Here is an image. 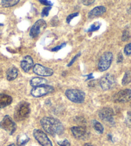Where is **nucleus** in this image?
Instances as JSON below:
<instances>
[{
	"label": "nucleus",
	"mask_w": 131,
	"mask_h": 146,
	"mask_svg": "<svg viewBox=\"0 0 131 146\" xmlns=\"http://www.w3.org/2000/svg\"><path fill=\"white\" fill-rule=\"evenodd\" d=\"M34 66V61L30 55L25 56L21 61V68L24 72H28Z\"/></svg>",
	"instance_id": "nucleus-14"
},
{
	"label": "nucleus",
	"mask_w": 131,
	"mask_h": 146,
	"mask_svg": "<svg viewBox=\"0 0 131 146\" xmlns=\"http://www.w3.org/2000/svg\"><path fill=\"white\" fill-rule=\"evenodd\" d=\"M54 92V88L49 85H42L38 87L33 88L30 94L34 97L39 98L45 96Z\"/></svg>",
	"instance_id": "nucleus-5"
},
{
	"label": "nucleus",
	"mask_w": 131,
	"mask_h": 146,
	"mask_svg": "<svg viewBox=\"0 0 131 146\" xmlns=\"http://www.w3.org/2000/svg\"><path fill=\"white\" fill-rule=\"evenodd\" d=\"M17 75H18V70L17 68L14 66H12L9 68L7 72V79L9 81H12L16 79Z\"/></svg>",
	"instance_id": "nucleus-18"
},
{
	"label": "nucleus",
	"mask_w": 131,
	"mask_h": 146,
	"mask_svg": "<svg viewBox=\"0 0 131 146\" xmlns=\"http://www.w3.org/2000/svg\"><path fill=\"white\" fill-rule=\"evenodd\" d=\"M41 124L45 131L52 136L62 135L64 131V125L61 122L55 118L43 117L41 120Z\"/></svg>",
	"instance_id": "nucleus-1"
},
{
	"label": "nucleus",
	"mask_w": 131,
	"mask_h": 146,
	"mask_svg": "<svg viewBox=\"0 0 131 146\" xmlns=\"http://www.w3.org/2000/svg\"><path fill=\"white\" fill-rule=\"evenodd\" d=\"M124 54L126 55H130L131 54V43H128L125 46Z\"/></svg>",
	"instance_id": "nucleus-28"
},
{
	"label": "nucleus",
	"mask_w": 131,
	"mask_h": 146,
	"mask_svg": "<svg viewBox=\"0 0 131 146\" xmlns=\"http://www.w3.org/2000/svg\"><path fill=\"white\" fill-rule=\"evenodd\" d=\"M91 124H92L93 128H94L95 130L97 133H99V134H102V133H104V126L102 125L101 123L97 121V120H92Z\"/></svg>",
	"instance_id": "nucleus-20"
},
{
	"label": "nucleus",
	"mask_w": 131,
	"mask_h": 146,
	"mask_svg": "<svg viewBox=\"0 0 131 146\" xmlns=\"http://www.w3.org/2000/svg\"><path fill=\"white\" fill-rule=\"evenodd\" d=\"M79 15V12H75V13H73V14H69L68 16H67L66 17V22L67 23H70V22H71V20L74 18V17H77Z\"/></svg>",
	"instance_id": "nucleus-27"
},
{
	"label": "nucleus",
	"mask_w": 131,
	"mask_h": 146,
	"mask_svg": "<svg viewBox=\"0 0 131 146\" xmlns=\"http://www.w3.org/2000/svg\"><path fill=\"white\" fill-rule=\"evenodd\" d=\"M1 5L4 8L13 7L19 3V0H3L1 1Z\"/></svg>",
	"instance_id": "nucleus-21"
},
{
	"label": "nucleus",
	"mask_w": 131,
	"mask_h": 146,
	"mask_svg": "<svg viewBox=\"0 0 131 146\" xmlns=\"http://www.w3.org/2000/svg\"><path fill=\"white\" fill-rule=\"evenodd\" d=\"M86 76L88 77L87 79V80H89V79H93V74H89V75H86Z\"/></svg>",
	"instance_id": "nucleus-35"
},
{
	"label": "nucleus",
	"mask_w": 131,
	"mask_h": 146,
	"mask_svg": "<svg viewBox=\"0 0 131 146\" xmlns=\"http://www.w3.org/2000/svg\"><path fill=\"white\" fill-rule=\"evenodd\" d=\"M39 3H42V5H45L49 6V7H50V5H53L52 2L50 1H42V0H40Z\"/></svg>",
	"instance_id": "nucleus-34"
},
{
	"label": "nucleus",
	"mask_w": 131,
	"mask_h": 146,
	"mask_svg": "<svg viewBox=\"0 0 131 146\" xmlns=\"http://www.w3.org/2000/svg\"><path fill=\"white\" fill-rule=\"evenodd\" d=\"M80 55H81V53L80 52V53H79V54H77L76 55H75V56L71 60V61L69 62L68 64H67V66L69 67V66H72L73 64H74V62L77 61V59H78V58L80 56Z\"/></svg>",
	"instance_id": "nucleus-31"
},
{
	"label": "nucleus",
	"mask_w": 131,
	"mask_h": 146,
	"mask_svg": "<svg viewBox=\"0 0 131 146\" xmlns=\"http://www.w3.org/2000/svg\"><path fill=\"white\" fill-rule=\"evenodd\" d=\"M116 83V81L114 76L110 74L105 75L100 80V87L104 91H107V90L113 88L115 86Z\"/></svg>",
	"instance_id": "nucleus-6"
},
{
	"label": "nucleus",
	"mask_w": 131,
	"mask_h": 146,
	"mask_svg": "<svg viewBox=\"0 0 131 146\" xmlns=\"http://www.w3.org/2000/svg\"><path fill=\"white\" fill-rule=\"evenodd\" d=\"M66 46V43L64 42V43H62L60 45H58V46L53 48L51 50V51L52 52H58V51H59L60 50L63 48H64Z\"/></svg>",
	"instance_id": "nucleus-29"
},
{
	"label": "nucleus",
	"mask_w": 131,
	"mask_h": 146,
	"mask_svg": "<svg viewBox=\"0 0 131 146\" xmlns=\"http://www.w3.org/2000/svg\"><path fill=\"white\" fill-rule=\"evenodd\" d=\"M95 0H86V1H82V3L84 5L89 6L92 5L93 3H95Z\"/></svg>",
	"instance_id": "nucleus-33"
},
{
	"label": "nucleus",
	"mask_w": 131,
	"mask_h": 146,
	"mask_svg": "<svg viewBox=\"0 0 131 146\" xmlns=\"http://www.w3.org/2000/svg\"><path fill=\"white\" fill-rule=\"evenodd\" d=\"M0 74H1V70H0Z\"/></svg>",
	"instance_id": "nucleus-40"
},
{
	"label": "nucleus",
	"mask_w": 131,
	"mask_h": 146,
	"mask_svg": "<svg viewBox=\"0 0 131 146\" xmlns=\"http://www.w3.org/2000/svg\"><path fill=\"white\" fill-rule=\"evenodd\" d=\"M30 140L29 137L26 134L19 135L17 137V145L24 146Z\"/></svg>",
	"instance_id": "nucleus-19"
},
{
	"label": "nucleus",
	"mask_w": 131,
	"mask_h": 146,
	"mask_svg": "<svg viewBox=\"0 0 131 146\" xmlns=\"http://www.w3.org/2000/svg\"><path fill=\"white\" fill-rule=\"evenodd\" d=\"M130 32L128 31V30H125L123 32L122 34V40L123 41H127L130 38Z\"/></svg>",
	"instance_id": "nucleus-24"
},
{
	"label": "nucleus",
	"mask_w": 131,
	"mask_h": 146,
	"mask_svg": "<svg viewBox=\"0 0 131 146\" xmlns=\"http://www.w3.org/2000/svg\"><path fill=\"white\" fill-rule=\"evenodd\" d=\"M128 13H131V5L130 6V8L128 9Z\"/></svg>",
	"instance_id": "nucleus-38"
},
{
	"label": "nucleus",
	"mask_w": 131,
	"mask_h": 146,
	"mask_svg": "<svg viewBox=\"0 0 131 146\" xmlns=\"http://www.w3.org/2000/svg\"><path fill=\"white\" fill-rule=\"evenodd\" d=\"M84 146H94V145H92L91 143H85Z\"/></svg>",
	"instance_id": "nucleus-37"
},
{
	"label": "nucleus",
	"mask_w": 131,
	"mask_h": 146,
	"mask_svg": "<svg viewBox=\"0 0 131 146\" xmlns=\"http://www.w3.org/2000/svg\"><path fill=\"white\" fill-rule=\"evenodd\" d=\"M48 82V80L42 77H34L30 80V84L33 88L40 86L46 85Z\"/></svg>",
	"instance_id": "nucleus-17"
},
{
	"label": "nucleus",
	"mask_w": 131,
	"mask_h": 146,
	"mask_svg": "<svg viewBox=\"0 0 131 146\" xmlns=\"http://www.w3.org/2000/svg\"><path fill=\"white\" fill-rule=\"evenodd\" d=\"M107 11V9L104 6H98L93 9L88 13V17L89 19H93L95 17L102 16Z\"/></svg>",
	"instance_id": "nucleus-15"
},
{
	"label": "nucleus",
	"mask_w": 131,
	"mask_h": 146,
	"mask_svg": "<svg viewBox=\"0 0 131 146\" xmlns=\"http://www.w3.org/2000/svg\"><path fill=\"white\" fill-rule=\"evenodd\" d=\"M107 138H108V139H109V140H110V141L112 140V137L111 135H107Z\"/></svg>",
	"instance_id": "nucleus-36"
},
{
	"label": "nucleus",
	"mask_w": 131,
	"mask_h": 146,
	"mask_svg": "<svg viewBox=\"0 0 131 146\" xmlns=\"http://www.w3.org/2000/svg\"><path fill=\"white\" fill-rule=\"evenodd\" d=\"M130 107H131V104H130Z\"/></svg>",
	"instance_id": "nucleus-41"
},
{
	"label": "nucleus",
	"mask_w": 131,
	"mask_h": 146,
	"mask_svg": "<svg viewBox=\"0 0 131 146\" xmlns=\"http://www.w3.org/2000/svg\"><path fill=\"white\" fill-rule=\"evenodd\" d=\"M71 131L74 137L77 139L84 140L88 136L86 128L84 126H73L71 128Z\"/></svg>",
	"instance_id": "nucleus-13"
},
{
	"label": "nucleus",
	"mask_w": 131,
	"mask_h": 146,
	"mask_svg": "<svg viewBox=\"0 0 131 146\" xmlns=\"http://www.w3.org/2000/svg\"><path fill=\"white\" fill-rule=\"evenodd\" d=\"M131 82V71L130 70H127L125 73L124 76H123L122 80V84L123 86L127 85L129 84Z\"/></svg>",
	"instance_id": "nucleus-22"
},
{
	"label": "nucleus",
	"mask_w": 131,
	"mask_h": 146,
	"mask_svg": "<svg viewBox=\"0 0 131 146\" xmlns=\"http://www.w3.org/2000/svg\"><path fill=\"white\" fill-rule=\"evenodd\" d=\"M112 100L116 103H125L131 100V90L125 89L121 90L116 94L112 97Z\"/></svg>",
	"instance_id": "nucleus-11"
},
{
	"label": "nucleus",
	"mask_w": 131,
	"mask_h": 146,
	"mask_svg": "<svg viewBox=\"0 0 131 146\" xmlns=\"http://www.w3.org/2000/svg\"><path fill=\"white\" fill-rule=\"evenodd\" d=\"M125 124L127 126L131 128V111H128L125 119Z\"/></svg>",
	"instance_id": "nucleus-25"
},
{
	"label": "nucleus",
	"mask_w": 131,
	"mask_h": 146,
	"mask_svg": "<svg viewBox=\"0 0 131 146\" xmlns=\"http://www.w3.org/2000/svg\"><path fill=\"white\" fill-rule=\"evenodd\" d=\"M8 146H16V145H15L14 143H12V144H10Z\"/></svg>",
	"instance_id": "nucleus-39"
},
{
	"label": "nucleus",
	"mask_w": 131,
	"mask_h": 146,
	"mask_svg": "<svg viewBox=\"0 0 131 146\" xmlns=\"http://www.w3.org/2000/svg\"><path fill=\"white\" fill-rule=\"evenodd\" d=\"M65 95L70 101L76 104H81L84 101L85 94L82 90L77 89H68L65 92Z\"/></svg>",
	"instance_id": "nucleus-3"
},
{
	"label": "nucleus",
	"mask_w": 131,
	"mask_h": 146,
	"mask_svg": "<svg viewBox=\"0 0 131 146\" xmlns=\"http://www.w3.org/2000/svg\"><path fill=\"white\" fill-rule=\"evenodd\" d=\"M114 111L112 108H104L100 110L98 113L99 118L104 122L110 124H114Z\"/></svg>",
	"instance_id": "nucleus-10"
},
{
	"label": "nucleus",
	"mask_w": 131,
	"mask_h": 146,
	"mask_svg": "<svg viewBox=\"0 0 131 146\" xmlns=\"http://www.w3.org/2000/svg\"><path fill=\"white\" fill-rule=\"evenodd\" d=\"M0 127L8 132L10 135H12L16 130V124L9 115H5L0 122Z\"/></svg>",
	"instance_id": "nucleus-7"
},
{
	"label": "nucleus",
	"mask_w": 131,
	"mask_h": 146,
	"mask_svg": "<svg viewBox=\"0 0 131 146\" xmlns=\"http://www.w3.org/2000/svg\"><path fill=\"white\" fill-rule=\"evenodd\" d=\"M30 113V104L26 101L19 103L14 111V119L17 121H22L28 117Z\"/></svg>",
	"instance_id": "nucleus-2"
},
{
	"label": "nucleus",
	"mask_w": 131,
	"mask_h": 146,
	"mask_svg": "<svg viewBox=\"0 0 131 146\" xmlns=\"http://www.w3.org/2000/svg\"><path fill=\"white\" fill-rule=\"evenodd\" d=\"M113 59L112 52H106L102 55L98 64V68L100 72H105L109 68Z\"/></svg>",
	"instance_id": "nucleus-4"
},
{
	"label": "nucleus",
	"mask_w": 131,
	"mask_h": 146,
	"mask_svg": "<svg viewBox=\"0 0 131 146\" xmlns=\"http://www.w3.org/2000/svg\"><path fill=\"white\" fill-rule=\"evenodd\" d=\"M46 28V23L44 19H39L32 27L30 31V36L32 38H36Z\"/></svg>",
	"instance_id": "nucleus-8"
},
{
	"label": "nucleus",
	"mask_w": 131,
	"mask_h": 146,
	"mask_svg": "<svg viewBox=\"0 0 131 146\" xmlns=\"http://www.w3.org/2000/svg\"><path fill=\"white\" fill-rule=\"evenodd\" d=\"M12 102V98L10 95L0 94V110L8 106Z\"/></svg>",
	"instance_id": "nucleus-16"
},
{
	"label": "nucleus",
	"mask_w": 131,
	"mask_h": 146,
	"mask_svg": "<svg viewBox=\"0 0 131 146\" xmlns=\"http://www.w3.org/2000/svg\"><path fill=\"white\" fill-rule=\"evenodd\" d=\"M102 24L100 23L99 22H96L95 23H93L92 25H91V27L88 29L87 31V32H93L97 31L100 29V28L101 27Z\"/></svg>",
	"instance_id": "nucleus-23"
},
{
	"label": "nucleus",
	"mask_w": 131,
	"mask_h": 146,
	"mask_svg": "<svg viewBox=\"0 0 131 146\" xmlns=\"http://www.w3.org/2000/svg\"><path fill=\"white\" fill-rule=\"evenodd\" d=\"M57 143H58V145L60 146H70L71 145L67 139H64L62 141H60V142H58Z\"/></svg>",
	"instance_id": "nucleus-30"
},
{
	"label": "nucleus",
	"mask_w": 131,
	"mask_h": 146,
	"mask_svg": "<svg viewBox=\"0 0 131 146\" xmlns=\"http://www.w3.org/2000/svg\"><path fill=\"white\" fill-rule=\"evenodd\" d=\"M33 71L36 74L42 77H49L54 74V70L52 69L45 67L40 64H35L33 68Z\"/></svg>",
	"instance_id": "nucleus-12"
},
{
	"label": "nucleus",
	"mask_w": 131,
	"mask_h": 146,
	"mask_svg": "<svg viewBox=\"0 0 131 146\" xmlns=\"http://www.w3.org/2000/svg\"><path fill=\"white\" fill-rule=\"evenodd\" d=\"M52 7H44V8L42 9V12H41V16L42 17H47L49 15V12L51 11Z\"/></svg>",
	"instance_id": "nucleus-26"
},
{
	"label": "nucleus",
	"mask_w": 131,
	"mask_h": 146,
	"mask_svg": "<svg viewBox=\"0 0 131 146\" xmlns=\"http://www.w3.org/2000/svg\"><path fill=\"white\" fill-rule=\"evenodd\" d=\"M123 61V54L122 52H120L118 53V57H117V61L116 62L118 64H120V63H122Z\"/></svg>",
	"instance_id": "nucleus-32"
},
{
	"label": "nucleus",
	"mask_w": 131,
	"mask_h": 146,
	"mask_svg": "<svg viewBox=\"0 0 131 146\" xmlns=\"http://www.w3.org/2000/svg\"><path fill=\"white\" fill-rule=\"evenodd\" d=\"M33 135L36 140L42 146H53L52 142L50 138L48 137L46 133L40 129H36L34 130Z\"/></svg>",
	"instance_id": "nucleus-9"
}]
</instances>
